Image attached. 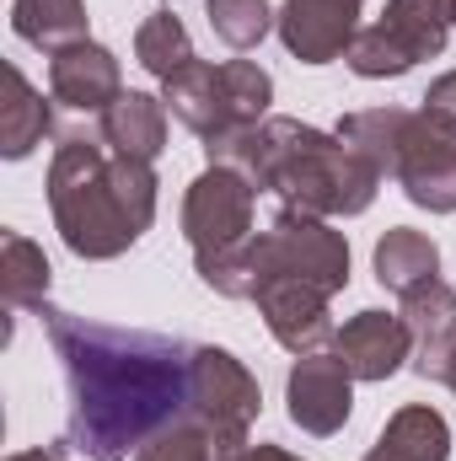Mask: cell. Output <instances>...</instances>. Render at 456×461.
Returning a JSON list of instances; mask_svg holds the SVG:
<instances>
[{
	"mask_svg": "<svg viewBox=\"0 0 456 461\" xmlns=\"http://www.w3.org/2000/svg\"><path fill=\"white\" fill-rule=\"evenodd\" d=\"M43 328L70 386L65 446L87 461H129L156 429L188 413V344L59 306H43Z\"/></svg>",
	"mask_w": 456,
	"mask_h": 461,
	"instance_id": "obj_1",
	"label": "cell"
},
{
	"mask_svg": "<svg viewBox=\"0 0 456 461\" xmlns=\"http://www.w3.org/2000/svg\"><path fill=\"white\" fill-rule=\"evenodd\" d=\"M210 167L242 172L258 194H279L285 210L339 221V215H365L376 204L381 172L354 156L339 134H323L301 118H263L247 129H231L205 140Z\"/></svg>",
	"mask_w": 456,
	"mask_h": 461,
	"instance_id": "obj_2",
	"label": "cell"
},
{
	"mask_svg": "<svg viewBox=\"0 0 456 461\" xmlns=\"http://www.w3.org/2000/svg\"><path fill=\"white\" fill-rule=\"evenodd\" d=\"M156 167L118 156L97 134H70L49 167V210L65 247L87 263L129 252L156 221Z\"/></svg>",
	"mask_w": 456,
	"mask_h": 461,
	"instance_id": "obj_3",
	"label": "cell"
},
{
	"mask_svg": "<svg viewBox=\"0 0 456 461\" xmlns=\"http://www.w3.org/2000/svg\"><path fill=\"white\" fill-rule=\"evenodd\" d=\"M199 279L231 301H252L274 279H301V285H317L323 295H339L349 285V241H343V230H333L317 215L279 210L274 226L252 230L247 247L205 263Z\"/></svg>",
	"mask_w": 456,
	"mask_h": 461,
	"instance_id": "obj_4",
	"label": "cell"
},
{
	"mask_svg": "<svg viewBox=\"0 0 456 461\" xmlns=\"http://www.w3.org/2000/svg\"><path fill=\"white\" fill-rule=\"evenodd\" d=\"M333 134L354 156H365L381 177H392L419 210L430 215L456 210V140L441 134L424 113L365 108V113H343Z\"/></svg>",
	"mask_w": 456,
	"mask_h": 461,
	"instance_id": "obj_5",
	"label": "cell"
},
{
	"mask_svg": "<svg viewBox=\"0 0 456 461\" xmlns=\"http://www.w3.org/2000/svg\"><path fill=\"white\" fill-rule=\"evenodd\" d=\"M161 103L183 129H194L199 140H215L231 129L263 123L269 103H274V76L252 59H194L188 70H178L172 81H161Z\"/></svg>",
	"mask_w": 456,
	"mask_h": 461,
	"instance_id": "obj_6",
	"label": "cell"
},
{
	"mask_svg": "<svg viewBox=\"0 0 456 461\" xmlns=\"http://www.w3.org/2000/svg\"><path fill=\"white\" fill-rule=\"evenodd\" d=\"M263 408V392H258V375L231 354V348H194L188 354V419L205 424L215 461H242L247 456V435H252V419Z\"/></svg>",
	"mask_w": 456,
	"mask_h": 461,
	"instance_id": "obj_7",
	"label": "cell"
},
{
	"mask_svg": "<svg viewBox=\"0 0 456 461\" xmlns=\"http://www.w3.org/2000/svg\"><path fill=\"white\" fill-rule=\"evenodd\" d=\"M451 27V0H387V11L354 32L343 59L360 81L408 76L419 59H435L446 49Z\"/></svg>",
	"mask_w": 456,
	"mask_h": 461,
	"instance_id": "obj_8",
	"label": "cell"
},
{
	"mask_svg": "<svg viewBox=\"0 0 456 461\" xmlns=\"http://www.w3.org/2000/svg\"><path fill=\"white\" fill-rule=\"evenodd\" d=\"M252 199H258V188L231 167H205L188 183V194H183V236H188L199 268L252 241Z\"/></svg>",
	"mask_w": 456,
	"mask_h": 461,
	"instance_id": "obj_9",
	"label": "cell"
},
{
	"mask_svg": "<svg viewBox=\"0 0 456 461\" xmlns=\"http://www.w3.org/2000/svg\"><path fill=\"white\" fill-rule=\"evenodd\" d=\"M285 402H290V424L296 429L328 440L354 413V375L343 370L339 354H301L290 381H285Z\"/></svg>",
	"mask_w": 456,
	"mask_h": 461,
	"instance_id": "obj_10",
	"label": "cell"
},
{
	"mask_svg": "<svg viewBox=\"0 0 456 461\" xmlns=\"http://www.w3.org/2000/svg\"><path fill=\"white\" fill-rule=\"evenodd\" d=\"M258 312L274 333V344L290 348L296 359L301 354H323V344H333V317H328V295L317 285H301V279H274L263 285L258 295Z\"/></svg>",
	"mask_w": 456,
	"mask_h": 461,
	"instance_id": "obj_11",
	"label": "cell"
},
{
	"mask_svg": "<svg viewBox=\"0 0 456 461\" xmlns=\"http://www.w3.org/2000/svg\"><path fill=\"white\" fill-rule=\"evenodd\" d=\"M360 5L365 0H285L279 5V38L301 65H328L349 54L360 32Z\"/></svg>",
	"mask_w": 456,
	"mask_h": 461,
	"instance_id": "obj_12",
	"label": "cell"
},
{
	"mask_svg": "<svg viewBox=\"0 0 456 461\" xmlns=\"http://www.w3.org/2000/svg\"><path fill=\"white\" fill-rule=\"evenodd\" d=\"M49 97L76 108V113H108L123 97V76H118L114 49L103 43H70L59 54H49Z\"/></svg>",
	"mask_w": 456,
	"mask_h": 461,
	"instance_id": "obj_13",
	"label": "cell"
},
{
	"mask_svg": "<svg viewBox=\"0 0 456 461\" xmlns=\"http://www.w3.org/2000/svg\"><path fill=\"white\" fill-rule=\"evenodd\" d=\"M333 354L343 359V370L354 381H387L403 370V359H414V333L392 312H360L339 328Z\"/></svg>",
	"mask_w": 456,
	"mask_h": 461,
	"instance_id": "obj_14",
	"label": "cell"
},
{
	"mask_svg": "<svg viewBox=\"0 0 456 461\" xmlns=\"http://www.w3.org/2000/svg\"><path fill=\"white\" fill-rule=\"evenodd\" d=\"M451 456V429L435 408L408 402L387 419V429L376 435L370 456L365 461H446Z\"/></svg>",
	"mask_w": 456,
	"mask_h": 461,
	"instance_id": "obj_15",
	"label": "cell"
},
{
	"mask_svg": "<svg viewBox=\"0 0 456 461\" xmlns=\"http://www.w3.org/2000/svg\"><path fill=\"white\" fill-rule=\"evenodd\" d=\"M103 140L114 145L118 156L134 161H156L167 145V103L150 92H123L114 108L103 113Z\"/></svg>",
	"mask_w": 456,
	"mask_h": 461,
	"instance_id": "obj_16",
	"label": "cell"
},
{
	"mask_svg": "<svg viewBox=\"0 0 456 461\" xmlns=\"http://www.w3.org/2000/svg\"><path fill=\"white\" fill-rule=\"evenodd\" d=\"M49 129H54V113H49V103H43V92L16 70V65H5V103H0V156L5 161H22V156H32L43 140H49Z\"/></svg>",
	"mask_w": 456,
	"mask_h": 461,
	"instance_id": "obj_17",
	"label": "cell"
},
{
	"mask_svg": "<svg viewBox=\"0 0 456 461\" xmlns=\"http://www.w3.org/2000/svg\"><path fill=\"white\" fill-rule=\"evenodd\" d=\"M376 279H381L387 290L408 295V290L441 279V247H435L424 230H408V226L387 230V236L376 241Z\"/></svg>",
	"mask_w": 456,
	"mask_h": 461,
	"instance_id": "obj_18",
	"label": "cell"
},
{
	"mask_svg": "<svg viewBox=\"0 0 456 461\" xmlns=\"http://www.w3.org/2000/svg\"><path fill=\"white\" fill-rule=\"evenodd\" d=\"M11 32L32 49H49V54L87 43V0H16Z\"/></svg>",
	"mask_w": 456,
	"mask_h": 461,
	"instance_id": "obj_19",
	"label": "cell"
},
{
	"mask_svg": "<svg viewBox=\"0 0 456 461\" xmlns=\"http://www.w3.org/2000/svg\"><path fill=\"white\" fill-rule=\"evenodd\" d=\"M49 274L54 268H49L38 241H27L22 230H0V295H5L11 312L16 306L43 312L49 306Z\"/></svg>",
	"mask_w": 456,
	"mask_h": 461,
	"instance_id": "obj_20",
	"label": "cell"
},
{
	"mask_svg": "<svg viewBox=\"0 0 456 461\" xmlns=\"http://www.w3.org/2000/svg\"><path fill=\"white\" fill-rule=\"evenodd\" d=\"M134 59H140L156 81H172V76H178V70H188L199 54H194L188 27L161 5V11H150V16L140 22V32H134Z\"/></svg>",
	"mask_w": 456,
	"mask_h": 461,
	"instance_id": "obj_21",
	"label": "cell"
},
{
	"mask_svg": "<svg viewBox=\"0 0 456 461\" xmlns=\"http://www.w3.org/2000/svg\"><path fill=\"white\" fill-rule=\"evenodd\" d=\"M403 322H408V333H414V365L419 359H430L441 339L451 333L456 322V290L451 285H441V279H430V285H419V290H408L403 295V312H397Z\"/></svg>",
	"mask_w": 456,
	"mask_h": 461,
	"instance_id": "obj_22",
	"label": "cell"
},
{
	"mask_svg": "<svg viewBox=\"0 0 456 461\" xmlns=\"http://www.w3.org/2000/svg\"><path fill=\"white\" fill-rule=\"evenodd\" d=\"M205 16H210L215 38L231 43V49H258V43L269 38V27L279 22V16L269 11V0H210Z\"/></svg>",
	"mask_w": 456,
	"mask_h": 461,
	"instance_id": "obj_23",
	"label": "cell"
},
{
	"mask_svg": "<svg viewBox=\"0 0 456 461\" xmlns=\"http://www.w3.org/2000/svg\"><path fill=\"white\" fill-rule=\"evenodd\" d=\"M134 461H215V446H210L205 424L183 413V419H172L167 429H156V435L134 451Z\"/></svg>",
	"mask_w": 456,
	"mask_h": 461,
	"instance_id": "obj_24",
	"label": "cell"
},
{
	"mask_svg": "<svg viewBox=\"0 0 456 461\" xmlns=\"http://www.w3.org/2000/svg\"><path fill=\"white\" fill-rule=\"evenodd\" d=\"M419 113L430 118L441 134H451L456 140V70H446V76L430 81V92L419 97Z\"/></svg>",
	"mask_w": 456,
	"mask_h": 461,
	"instance_id": "obj_25",
	"label": "cell"
},
{
	"mask_svg": "<svg viewBox=\"0 0 456 461\" xmlns=\"http://www.w3.org/2000/svg\"><path fill=\"white\" fill-rule=\"evenodd\" d=\"M414 370H419L424 381H446V386L456 392V322H451V333L441 339V348H435L430 359H419Z\"/></svg>",
	"mask_w": 456,
	"mask_h": 461,
	"instance_id": "obj_26",
	"label": "cell"
},
{
	"mask_svg": "<svg viewBox=\"0 0 456 461\" xmlns=\"http://www.w3.org/2000/svg\"><path fill=\"white\" fill-rule=\"evenodd\" d=\"M65 451L70 446L59 440V446H38V451H16V456H5V461H65Z\"/></svg>",
	"mask_w": 456,
	"mask_h": 461,
	"instance_id": "obj_27",
	"label": "cell"
},
{
	"mask_svg": "<svg viewBox=\"0 0 456 461\" xmlns=\"http://www.w3.org/2000/svg\"><path fill=\"white\" fill-rule=\"evenodd\" d=\"M242 461H301V456H290V451H279V446H247Z\"/></svg>",
	"mask_w": 456,
	"mask_h": 461,
	"instance_id": "obj_28",
	"label": "cell"
},
{
	"mask_svg": "<svg viewBox=\"0 0 456 461\" xmlns=\"http://www.w3.org/2000/svg\"><path fill=\"white\" fill-rule=\"evenodd\" d=\"M451 22H456V0H451Z\"/></svg>",
	"mask_w": 456,
	"mask_h": 461,
	"instance_id": "obj_29",
	"label": "cell"
}]
</instances>
